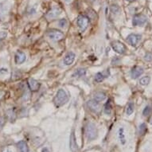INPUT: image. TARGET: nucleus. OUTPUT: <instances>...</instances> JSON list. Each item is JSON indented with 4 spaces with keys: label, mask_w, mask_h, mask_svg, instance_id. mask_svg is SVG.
I'll use <instances>...</instances> for the list:
<instances>
[{
    "label": "nucleus",
    "mask_w": 152,
    "mask_h": 152,
    "mask_svg": "<svg viewBox=\"0 0 152 152\" xmlns=\"http://www.w3.org/2000/svg\"><path fill=\"white\" fill-rule=\"evenodd\" d=\"M69 96L64 89H59L53 98V103L56 107H61L68 102Z\"/></svg>",
    "instance_id": "obj_1"
},
{
    "label": "nucleus",
    "mask_w": 152,
    "mask_h": 152,
    "mask_svg": "<svg viewBox=\"0 0 152 152\" xmlns=\"http://www.w3.org/2000/svg\"><path fill=\"white\" fill-rule=\"evenodd\" d=\"M85 133H86V135H87L88 140L92 141V140H96L98 135L97 129L96 127V125L92 123H88L87 124V127H86Z\"/></svg>",
    "instance_id": "obj_2"
},
{
    "label": "nucleus",
    "mask_w": 152,
    "mask_h": 152,
    "mask_svg": "<svg viewBox=\"0 0 152 152\" xmlns=\"http://www.w3.org/2000/svg\"><path fill=\"white\" fill-rule=\"evenodd\" d=\"M61 14V9L58 7H53L46 13L45 18L49 21L53 20L55 18H57Z\"/></svg>",
    "instance_id": "obj_3"
},
{
    "label": "nucleus",
    "mask_w": 152,
    "mask_h": 152,
    "mask_svg": "<svg viewBox=\"0 0 152 152\" xmlns=\"http://www.w3.org/2000/svg\"><path fill=\"white\" fill-rule=\"evenodd\" d=\"M48 37H50V39L55 42L62 40L64 38V34L61 31L58 30H50L47 32Z\"/></svg>",
    "instance_id": "obj_4"
},
{
    "label": "nucleus",
    "mask_w": 152,
    "mask_h": 152,
    "mask_svg": "<svg viewBox=\"0 0 152 152\" xmlns=\"http://www.w3.org/2000/svg\"><path fill=\"white\" fill-rule=\"evenodd\" d=\"M112 47L113 50L117 53L120 54H124L127 51V47L124 43L120 42L119 41H115L112 42Z\"/></svg>",
    "instance_id": "obj_5"
},
{
    "label": "nucleus",
    "mask_w": 152,
    "mask_h": 152,
    "mask_svg": "<svg viewBox=\"0 0 152 152\" xmlns=\"http://www.w3.org/2000/svg\"><path fill=\"white\" fill-rule=\"evenodd\" d=\"M88 23H89V19L85 15H80L77 18V26L82 32H84L87 29L88 26Z\"/></svg>",
    "instance_id": "obj_6"
},
{
    "label": "nucleus",
    "mask_w": 152,
    "mask_h": 152,
    "mask_svg": "<svg viewBox=\"0 0 152 152\" xmlns=\"http://www.w3.org/2000/svg\"><path fill=\"white\" fill-rule=\"evenodd\" d=\"M147 17L145 15L140 14V15H136L134 16L133 20H132V24L135 26H142L147 23Z\"/></svg>",
    "instance_id": "obj_7"
},
{
    "label": "nucleus",
    "mask_w": 152,
    "mask_h": 152,
    "mask_svg": "<svg viewBox=\"0 0 152 152\" xmlns=\"http://www.w3.org/2000/svg\"><path fill=\"white\" fill-rule=\"evenodd\" d=\"M141 35L136 34H129L127 37V42L132 46H136L137 44L141 40Z\"/></svg>",
    "instance_id": "obj_8"
},
{
    "label": "nucleus",
    "mask_w": 152,
    "mask_h": 152,
    "mask_svg": "<svg viewBox=\"0 0 152 152\" xmlns=\"http://www.w3.org/2000/svg\"><path fill=\"white\" fill-rule=\"evenodd\" d=\"M87 105L92 112L95 113H98L100 111V104L97 100H90L87 102Z\"/></svg>",
    "instance_id": "obj_9"
},
{
    "label": "nucleus",
    "mask_w": 152,
    "mask_h": 152,
    "mask_svg": "<svg viewBox=\"0 0 152 152\" xmlns=\"http://www.w3.org/2000/svg\"><path fill=\"white\" fill-rule=\"evenodd\" d=\"M28 86H29V88L30 89V91L37 92L40 88V83L38 82L37 80L33 79V78H30L28 80Z\"/></svg>",
    "instance_id": "obj_10"
},
{
    "label": "nucleus",
    "mask_w": 152,
    "mask_h": 152,
    "mask_svg": "<svg viewBox=\"0 0 152 152\" xmlns=\"http://www.w3.org/2000/svg\"><path fill=\"white\" fill-rule=\"evenodd\" d=\"M69 147L70 150L72 152H77L78 150L77 144V141H76V137H75L74 131H72L69 138Z\"/></svg>",
    "instance_id": "obj_11"
},
{
    "label": "nucleus",
    "mask_w": 152,
    "mask_h": 152,
    "mask_svg": "<svg viewBox=\"0 0 152 152\" xmlns=\"http://www.w3.org/2000/svg\"><path fill=\"white\" fill-rule=\"evenodd\" d=\"M143 69L140 66H135L131 71V76H132V79H137L143 73Z\"/></svg>",
    "instance_id": "obj_12"
},
{
    "label": "nucleus",
    "mask_w": 152,
    "mask_h": 152,
    "mask_svg": "<svg viewBox=\"0 0 152 152\" xmlns=\"http://www.w3.org/2000/svg\"><path fill=\"white\" fill-rule=\"evenodd\" d=\"M109 69L104 70L103 72H97V73L96 74V76H95V80L98 83L102 82L105 78L109 76Z\"/></svg>",
    "instance_id": "obj_13"
},
{
    "label": "nucleus",
    "mask_w": 152,
    "mask_h": 152,
    "mask_svg": "<svg viewBox=\"0 0 152 152\" xmlns=\"http://www.w3.org/2000/svg\"><path fill=\"white\" fill-rule=\"evenodd\" d=\"M10 3L8 2H3L0 3V17H3L10 10Z\"/></svg>",
    "instance_id": "obj_14"
},
{
    "label": "nucleus",
    "mask_w": 152,
    "mask_h": 152,
    "mask_svg": "<svg viewBox=\"0 0 152 152\" xmlns=\"http://www.w3.org/2000/svg\"><path fill=\"white\" fill-rule=\"evenodd\" d=\"M15 63L18 64V65H20V64H23L24 61L26 59V56L23 52L22 51H18L15 54Z\"/></svg>",
    "instance_id": "obj_15"
},
{
    "label": "nucleus",
    "mask_w": 152,
    "mask_h": 152,
    "mask_svg": "<svg viewBox=\"0 0 152 152\" xmlns=\"http://www.w3.org/2000/svg\"><path fill=\"white\" fill-rule=\"evenodd\" d=\"M76 58V55L74 53L69 52L67 54L65 55V57L64 58V63L65 65H72Z\"/></svg>",
    "instance_id": "obj_16"
},
{
    "label": "nucleus",
    "mask_w": 152,
    "mask_h": 152,
    "mask_svg": "<svg viewBox=\"0 0 152 152\" xmlns=\"http://www.w3.org/2000/svg\"><path fill=\"white\" fill-rule=\"evenodd\" d=\"M118 138L121 144H125L126 142V136L124 134V129L123 127H120L119 131H118Z\"/></svg>",
    "instance_id": "obj_17"
},
{
    "label": "nucleus",
    "mask_w": 152,
    "mask_h": 152,
    "mask_svg": "<svg viewBox=\"0 0 152 152\" xmlns=\"http://www.w3.org/2000/svg\"><path fill=\"white\" fill-rule=\"evenodd\" d=\"M18 148L19 149L20 152H29L27 143L25 141H23V140L18 142Z\"/></svg>",
    "instance_id": "obj_18"
},
{
    "label": "nucleus",
    "mask_w": 152,
    "mask_h": 152,
    "mask_svg": "<svg viewBox=\"0 0 152 152\" xmlns=\"http://www.w3.org/2000/svg\"><path fill=\"white\" fill-rule=\"evenodd\" d=\"M106 99V94L104 92H96L94 93V100H97L98 102L103 101Z\"/></svg>",
    "instance_id": "obj_19"
},
{
    "label": "nucleus",
    "mask_w": 152,
    "mask_h": 152,
    "mask_svg": "<svg viewBox=\"0 0 152 152\" xmlns=\"http://www.w3.org/2000/svg\"><path fill=\"white\" fill-rule=\"evenodd\" d=\"M112 110V101L111 100H108L107 103L105 104L104 108V112L106 115H111Z\"/></svg>",
    "instance_id": "obj_20"
},
{
    "label": "nucleus",
    "mask_w": 152,
    "mask_h": 152,
    "mask_svg": "<svg viewBox=\"0 0 152 152\" xmlns=\"http://www.w3.org/2000/svg\"><path fill=\"white\" fill-rule=\"evenodd\" d=\"M87 15L88 16V19L89 20H92L95 21L96 20V18H97V15H96V11H94L92 9H88L87 10Z\"/></svg>",
    "instance_id": "obj_21"
},
{
    "label": "nucleus",
    "mask_w": 152,
    "mask_h": 152,
    "mask_svg": "<svg viewBox=\"0 0 152 152\" xmlns=\"http://www.w3.org/2000/svg\"><path fill=\"white\" fill-rule=\"evenodd\" d=\"M7 116L8 120H10V122H13L15 120V117H16L15 109L11 108V109L7 110Z\"/></svg>",
    "instance_id": "obj_22"
},
{
    "label": "nucleus",
    "mask_w": 152,
    "mask_h": 152,
    "mask_svg": "<svg viewBox=\"0 0 152 152\" xmlns=\"http://www.w3.org/2000/svg\"><path fill=\"white\" fill-rule=\"evenodd\" d=\"M85 73H86V69H79L76 72L72 74V77H83L85 76Z\"/></svg>",
    "instance_id": "obj_23"
},
{
    "label": "nucleus",
    "mask_w": 152,
    "mask_h": 152,
    "mask_svg": "<svg viewBox=\"0 0 152 152\" xmlns=\"http://www.w3.org/2000/svg\"><path fill=\"white\" fill-rule=\"evenodd\" d=\"M134 109H135V105L132 102L128 103V104L127 106V108H126V113H127V115H132L133 112H134Z\"/></svg>",
    "instance_id": "obj_24"
},
{
    "label": "nucleus",
    "mask_w": 152,
    "mask_h": 152,
    "mask_svg": "<svg viewBox=\"0 0 152 152\" xmlns=\"http://www.w3.org/2000/svg\"><path fill=\"white\" fill-rule=\"evenodd\" d=\"M147 125H146V124H144V123H142V124H141L140 125V127H139V134H140V135H143L146 133V132H147Z\"/></svg>",
    "instance_id": "obj_25"
},
{
    "label": "nucleus",
    "mask_w": 152,
    "mask_h": 152,
    "mask_svg": "<svg viewBox=\"0 0 152 152\" xmlns=\"http://www.w3.org/2000/svg\"><path fill=\"white\" fill-rule=\"evenodd\" d=\"M150 81H151V77H143L140 79V85H147L150 83Z\"/></svg>",
    "instance_id": "obj_26"
},
{
    "label": "nucleus",
    "mask_w": 152,
    "mask_h": 152,
    "mask_svg": "<svg viewBox=\"0 0 152 152\" xmlns=\"http://www.w3.org/2000/svg\"><path fill=\"white\" fill-rule=\"evenodd\" d=\"M151 112H152L151 107L148 105V106H146L144 109H143V111H142V115H144V116H148L149 115H151Z\"/></svg>",
    "instance_id": "obj_27"
},
{
    "label": "nucleus",
    "mask_w": 152,
    "mask_h": 152,
    "mask_svg": "<svg viewBox=\"0 0 152 152\" xmlns=\"http://www.w3.org/2000/svg\"><path fill=\"white\" fill-rule=\"evenodd\" d=\"M111 11H112L114 15H117V14H119L120 11V8L119 6L117 5H112V7H111Z\"/></svg>",
    "instance_id": "obj_28"
},
{
    "label": "nucleus",
    "mask_w": 152,
    "mask_h": 152,
    "mask_svg": "<svg viewBox=\"0 0 152 152\" xmlns=\"http://www.w3.org/2000/svg\"><path fill=\"white\" fill-rule=\"evenodd\" d=\"M58 24H59V26H60V27L64 28V27H66V26L68 25V22L65 18H62V19L59 20Z\"/></svg>",
    "instance_id": "obj_29"
},
{
    "label": "nucleus",
    "mask_w": 152,
    "mask_h": 152,
    "mask_svg": "<svg viewBox=\"0 0 152 152\" xmlns=\"http://www.w3.org/2000/svg\"><path fill=\"white\" fill-rule=\"evenodd\" d=\"M144 60L147 61H152V53H147V54L145 55Z\"/></svg>",
    "instance_id": "obj_30"
},
{
    "label": "nucleus",
    "mask_w": 152,
    "mask_h": 152,
    "mask_svg": "<svg viewBox=\"0 0 152 152\" xmlns=\"http://www.w3.org/2000/svg\"><path fill=\"white\" fill-rule=\"evenodd\" d=\"M7 36V34L6 32H0V41L5 39Z\"/></svg>",
    "instance_id": "obj_31"
},
{
    "label": "nucleus",
    "mask_w": 152,
    "mask_h": 152,
    "mask_svg": "<svg viewBox=\"0 0 152 152\" xmlns=\"http://www.w3.org/2000/svg\"><path fill=\"white\" fill-rule=\"evenodd\" d=\"M4 123H5V120H4V118L1 117V116H0V129L3 127V126L4 125Z\"/></svg>",
    "instance_id": "obj_32"
},
{
    "label": "nucleus",
    "mask_w": 152,
    "mask_h": 152,
    "mask_svg": "<svg viewBox=\"0 0 152 152\" xmlns=\"http://www.w3.org/2000/svg\"><path fill=\"white\" fill-rule=\"evenodd\" d=\"M8 70L7 69H0V74H4V73H7Z\"/></svg>",
    "instance_id": "obj_33"
},
{
    "label": "nucleus",
    "mask_w": 152,
    "mask_h": 152,
    "mask_svg": "<svg viewBox=\"0 0 152 152\" xmlns=\"http://www.w3.org/2000/svg\"><path fill=\"white\" fill-rule=\"evenodd\" d=\"M4 94H5V92H3V91H0V100L3 97Z\"/></svg>",
    "instance_id": "obj_34"
},
{
    "label": "nucleus",
    "mask_w": 152,
    "mask_h": 152,
    "mask_svg": "<svg viewBox=\"0 0 152 152\" xmlns=\"http://www.w3.org/2000/svg\"><path fill=\"white\" fill-rule=\"evenodd\" d=\"M3 152H12V151L9 149V148H6V149L3 150Z\"/></svg>",
    "instance_id": "obj_35"
},
{
    "label": "nucleus",
    "mask_w": 152,
    "mask_h": 152,
    "mask_svg": "<svg viewBox=\"0 0 152 152\" xmlns=\"http://www.w3.org/2000/svg\"><path fill=\"white\" fill-rule=\"evenodd\" d=\"M42 152H50V151H49L47 148H45V149H43Z\"/></svg>",
    "instance_id": "obj_36"
},
{
    "label": "nucleus",
    "mask_w": 152,
    "mask_h": 152,
    "mask_svg": "<svg viewBox=\"0 0 152 152\" xmlns=\"http://www.w3.org/2000/svg\"><path fill=\"white\" fill-rule=\"evenodd\" d=\"M65 3H72V0H65Z\"/></svg>",
    "instance_id": "obj_37"
},
{
    "label": "nucleus",
    "mask_w": 152,
    "mask_h": 152,
    "mask_svg": "<svg viewBox=\"0 0 152 152\" xmlns=\"http://www.w3.org/2000/svg\"><path fill=\"white\" fill-rule=\"evenodd\" d=\"M88 2H90V3H95V2H96L97 0H88Z\"/></svg>",
    "instance_id": "obj_38"
},
{
    "label": "nucleus",
    "mask_w": 152,
    "mask_h": 152,
    "mask_svg": "<svg viewBox=\"0 0 152 152\" xmlns=\"http://www.w3.org/2000/svg\"><path fill=\"white\" fill-rule=\"evenodd\" d=\"M128 2H134V1H136V0H127Z\"/></svg>",
    "instance_id": "obj_39"
}]
</instances>
